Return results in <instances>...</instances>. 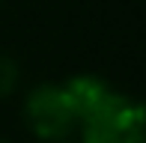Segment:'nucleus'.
Instances as JSON below:
<instances>
[{
	"label": "nucleus",
	"mask_w": 146,
	"mask_h": 143,
	"mask_svg": "<svg viewBox=\"0 0 146 143\" xmlns=\"http://www.w3.org/2000/svg\"><path fill=\"white\" fill-rule=\"evenodd\" d=\"M81 143H146V105L108 89L78 125Z\"/></svg>",
	"instance_id": "f257e3e1"
},
{
	"label": "nucleus",
	"mask_w": 146,
	"mask_h": 143,
	"mask_svg": "<svg viewBox=\"0 0 146 143\" xmlns=\"http://www.w3.org/2000/svg\"><path fill=\"white\" fill-rule=\"evenodd\" d=\"M21 113H24L30 134H36L45 143L66 140L81 125L78 107L72 101L69 89H66V83H39L36 89L27 93Z\"/></svg>",
	"instance_id": "f03ea898"
},
{
	"label": "nucleus",
	"mask_w": 146,
	"mask_h": 143,
	"mask_svg": "<svg viewBox=\"0 0 146 143\" xmlns=\"http://www.w3.org/2000/svg\"><path fill=\"white\" fill-rule=\"evenodd\" d=\"M15 83H18V66H15V60H9L6 54H0V99L9 95L12 89H15Z\"/></svg>",
	"instance_id": "7ed1b4c3"
},
{
	"label": "nucleus",
	"mask_w": 146,
	"mask_h": 143,
	"mask_svg": "<svg viewBox=\"0 0 146 143\" xmlns=\"http://www.w3.org/2000/svg\"><path fill=\"white\" fill-rule=\"evenodd\" d=\"M54 143H69V140H54Z\"/></svg>",
	"instance_id": "20e7f679"
},
{
	"label": "nucleus",
	"mask_w": 146,
	"mask_h": 143,
	"mask_svg": "<svg viewBox=\"0 0 146 143\" xmlns=\"http://www.w3.org/2000/svg\"><path fill=\"white\" fill-rule=\"evenodd\" d=\"M0 143H3V140H0Z\"/></svg>",
	"instance_id": "39448f33"
}]
</instances>
